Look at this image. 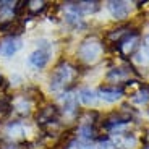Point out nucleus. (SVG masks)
Here are the masks:
<instances>
[{
    "mask_svg": "<svg viewBox=\"0 0 149 149\" xmlns=\"http://www.w3.org/2000/svg\"><path fill=\"white\" fill-rule=\"evenodd\" d=\"M74 73H76V70H74L73 65H70L68 62H60L55 67V70L52 71V76H50V89L52 91L63 89L68 83L73 81Z\"/></svg>",
    "mask_w": 149,
    "mask_h": 149,
    "instance_id": "1",
    "label": "nucleus"
},
{
    "mask_svg": "<svg viewBox=\"0 0 149 149\" xmlns=\"http://www.w3.org/2000/svg\"><path fill=\"white\" fill-rule=\"evenodd\" d=\"M50 50H52V45H50L49 41H45V39L37 41V50H34V52L29 55L28 63H29L33 68H36V70H42V68L49 63Z\"/></svg>",
    "mask_w": 149,
    "mask_h": 149,
    "instance_id": "2",
    "label": "nucleus"
},
{
    "mask_svg": "<svg viewBox=\"0 0 149 149\" xmlns=\"http://www.w3.org/2000/svg\"><path fill=\"white\" fill-rule=\"evenodd\" d=\"M101 54H102V45L96 37H89V39L83 41L78 49V57L83 62H86V63L96 62L101 57Z\"/></svg>",
    "mask_w": 149,
    "mask_h": 149,
    "instance_id": "3",
    "label": "nucleus"
},
{
    "mask_svg": "<svg viewBox=\"0 0 149 149\" xmlns=\"http://www.w3.org/2000/svg\"><path fill=\"white\" fill-rule=\"evenodd\" d=\"M57 117H58V109L55 105H45V107L39 109V112L36 113V122L41 127H45L49 123L57 122Z\"/></svg>",
    "mask_w": 149,
    "mask_h": 149,
    "instance_id": "4",
    "label": "nucleus"
},
{
    "mask_svg": "<svg viewBox=\"0 0 149 149\" xmlns=\"http://www.w3.org/2000/svg\"><path fill=\"white\" fill-rule=\"evenodd\" d=\"M24 31V23L19 19H10V21L0 23V33L10 34V37H18Z\"/></svg>",
    "mask_w": 149,
    "mask_h": 149,
    "instance_id": "5",
    "label": "nucleus"
},
{
    "mask_svg": "<svg viewBox=\"0 0 149 149\" xmlns=\"http://www.w3.org/2000/svg\"><path fill=\"white\" fill-rule=\"evenodd\" d=\"M19 49H21V41H19L18 37H10L8 36L7 39L2 42V45H0V52H2V55H5V57H11V55H15Z\"/></svg>",
    "mask_w": 149,
    "mask_h": 149,
    "instance_id": "6",
    "label": "nucleus"
},
{
    "mask_svg": "<svg viewBox=\"0 0 149 149\" xmlns=\"http://www.w3.org/2000/svg\"><path fill=\"white\" fill-rule=\"evenodd\" d=\"M138 47V33H127V36L118 41V49L123 54H130Z\"/></svg>",
    "mask_w": 149,
    "mask_h": 149,
    "instance_id": "7",
    "label": "nucleus"
},
{
    "mask_svg": "<svg viewBox=\"0 0 149 149\" xmlns=\"http://www.w3.org/2000/svg\"><path fill=\"white\" fill-rule=\"evenodd\" d=\"M109 10L117 19H125L130 15V5L127 2H109Z\"/></svg>",
    "mask_w": 149,
    "mask_h": 149,
    "instance_id": "8",
    "label": "nucleus"
},
{
    "mask_svg": "<svg viewBox=\"0 0 149 149\" xmlns=\"http://www.w3.org/2000/svg\"><path fill=\"white\" fill-rule=\"evenodd\" d=\"M99 96L105 102H115L122 97V89H117V88H101Z\"/></svg>",
    "mask_w": 149,
    "mask_h": 149,
    "instance_id": "9",
    "label": "nucleus"
},
{
    "mask_svg": "<svg viewBox=\"0 0 149 149\" xmlns=\"http://www.w3.org/2000/svg\"><path fill=\"white\" fill-rule=\"evenodd\" d=\"M74 5V11L76 13H94L99 10V2H78V3H71Z\"/></svg>",
    "mask_w": 149,
    "mask_h": 149,
    "instance_id": "10",
    "label": "nucleus"
},
{
    "mask_svg": "<svg viewBox=\"0 0 149 149\" xmlns=\"http://www.w3.org/2000/svg\"><path fill=\"white\" fill-rule=\"evenodd\" d=\"M47 7H49L47 2H28L26 3V10H28V15L29 16H37Z\"/></svg>",
    "mask_w": 149,
    "mask_h": 149,
    "instance_id": "11",
    "label": "nucleus"
},
{
    "mask_svg": "<svg viewBox=\"0 0 149 149\" xmlns=\"http://www.w3.org/2000/svg\"><path fill=\"white\" fill-rule=\"evenodd\" d=\"M78 99L81 101V104L84 105H93L96 102V93L91 89H81L78 94Z\"/></svg>",
    "mask_w": 149,
    "mask_h": 149,
    "instance_id": "12",
    "label": "nucleus"
},
{
    "mask_svg": "<svg viewBox=\"0 0 149 149\" xmlns=\"http://www.w3.org/2000/svg\"><path fill=\"white\" fill-rule=\"evenodd\" d=\"M148 101H149V86H141V91L136 96H133V102H136V104H146Z\"/></svg>",
    "mask_w": 149,
    "mask_h": 149,
    "instance_id": "13",
    "label": "nucleus"
},
{
    "mask_svg": "<svg viewBox=\"0 0 149 149\" xmlns=\"http://www.w3.org/2000/svg\"><path fill=\"white\" fill-rule=\"evenodd\" d=\"M65 19H67V23L73 24L74 28H84V23L81 21V18L78 16L76 11H74V13H67V15H65Z\"/></svg>",
    "mask_w": 149,
    "mask_h": 149,
    "instance_id": "14",
    "label": "nucleus"
},
{
    "mask_svg": "<svg viewBox=\"0 0 149 149\" xmlns=\"http://www.w3.org/2000/svg\"><path fill=\"white\" fill-rule=\"evenodd\" d=\"M29 99L28 97H23V99H19V101L15 102V109L18 112H21V113H29Z\"/></svg>",
    "mask_w": 149,
    "mask_h": 149,
    "instance_id": "15",
    "label": "nucleus"
},
{
    "mask_svg": "<svg viewBox=\"0 0 149 149\" xmlns=\"http://www.w3.org/2000/svg\"><path fill=\"white\" fill-rule=\"evenodd\" d=\"M125 70H122V68H113V70L109 71L107 74V79L109 81H112V79H115V81H120L122 78H125Z\"/></svg>",
    "mask_w": 149,
    "mask_h": 149,
    "instance_id": "16",
    "label": "nucleus"
},
{
    "mask_svg": "<svg viewBox=\"0 0 149 149\" xmlns=\"http://www.w3.org/2000/svg\"><path fill=\"white\" fill-rule=\"evenodd\" d=\"M74 107H76V102H74V97L71 94H67L63 97V110L67 112H73Z\"/></svg>",
    "mask_w": 149,
    "mask_h": 149,
    "instance_id": "17",
    "label": "nucleus"
},
{
    "mask_svg": "<svg viewBox=\"0 0 149 149\" xmlns=\"http://www.w3.org/2000/svg\"><path fill=\"white\" fill-rule=\"evenodd\" d=\"M11 112V104L10 101H0V120L5 118Z\"/></svg>",
    "mask_w": 149,
    "mask_h": 149,
    "instance_id": "18",
    "label": "nucleus"
},
{
    "mask_svg": "<svg viewBox=\"0 0 149 149\" xmlns=\"http://www.w3.org/2000/svg\"><path fill=\"white\" fill-rule=\"evenodd\" d=\"M79 134L84 136V138H93L94 134H96V131H94V128L91 127L89 123H86V125H83V127L79 128Z\"/></svg>",
    "mask_w": 149,
    "mask_h": 149,
    "instance_id": "19",
    "label": "nucleus"
},
{
    "mask_svg": "<svg viewBox=\"0 0 149 149\" xmlns=\"http://www.w3.org/2000/svg\"><path fill=\"white\" fill-rule=\"evenodd\" d=\"M67 149H84V146L79 144V143H76V141H71V143L67 144Z\"/></svg>",
    "mask_w": 149,
    "mask_h": 149,
    "instance_id": "20",
    "label": "nucleus"
},
{
    "mask_svg": "<svg viewBox=\"0 0 149 149\" xmlns=\"http://www.w3.org/2000/svg\"><path fill=\"white\" fill-rule=\"evenodd\" d=\"M0 149H18V146L13 144V143H10V144H2V146H0Z\"/></svg>",
    "mask_w": 149,
    "mask_h": 149,
    "instance_id": "21",
    "label": "nucleus"
}]
</instances>
